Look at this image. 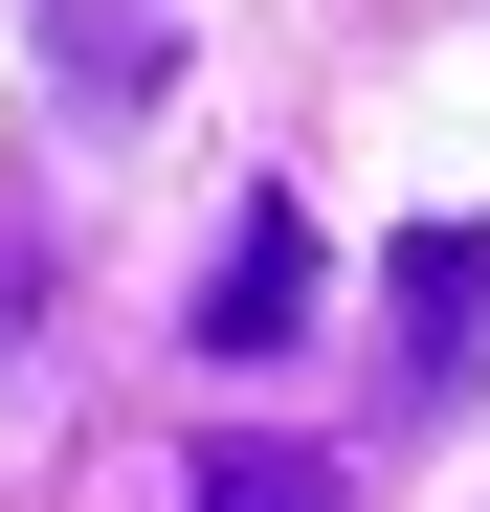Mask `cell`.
<instances>
[{
    "mask_svg": "<svg viewBox=\"0 0 490 512\" xmlns=\"http://www.w3.org/2000/svg\"><path fill=\"white\" fill-rule=\"evenodd\" d=\"M290 334H312V201H245L223 290H201V357H290Z\"/></svg>",
    "mask_w": 490,
    "mask_h": 512,
    "instance_id": "obj_1",
    "label": "cell"
},
{
    "mask_svg": "<svg viewBox=\"0 0 490 512\" xmlns=\"http://www.w3.org/2000/svg\"><path fill=\"white\" fill-rule=\"evenodd\" d=\"M468 357H490V223H424V245H401V379L446 401Z\"/></svg>",
    "mask_w": 490,
    "mask_h": 512,
    "instance_id": "obj_2",
    "label": "cell"
},
{
    "mask_svg": "<svg viewBox=\"0 0 490 512\" xmlns=\"http://www.w3.org/2000/svg\"><path fill=\"white\" fill-rule=\"evenodd\" d=\"M201 512H357L335 446H201Z\"/></svg>",
    "mask_w": 490,
    "mask_h": 512,
    "instance_id": "obj_3",
    "label": "cell"
},
{
    "mask_svg": "<svg viewBox=\"0 0 490 512\" xmlns=\"http://www.w3.org/2000/svg\"><path fill=\"white\" fill-rule=\"evenodd\" d=\"M23 334H45V245H0V357H23Z\"/></svg>",
    "mask_w": 490,
    "mask_h": 512,
    "instance_id": "obj_4",
    "label": "cell"
}]
</instances>
